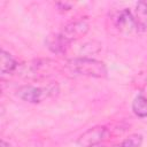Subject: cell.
I'll list each match as a JSON object with an SVG mask.
<instances>
[{
  "label": "cell",
  "instance_id": "cell-1",
  "mask_svg": "<svg viewBox=\"0 0 147 147\" xmlns=\"http://www.w3.org/2000/svg\"><path fill=\"white\" fill-rule=\"evenodd\" d=\"M68 69L75 75L93 77V78H105L108 74L107 65L105 62L92 59V57H75L68 61Z\"/></svg>",
  "mask_w": 147,
  "mask_h": 147
},
{
  "label": "cell",
  "instance_id": "cell-2",
  "mask_svg": "<svg viewBox=\"0 0 147 147\" xmlns=\"http://www.w3.org/2000/svg\"><path fill=\"white\" fill-rule=\"evenodd\" d=\"M59 92V87L55 84H49L47 86H32L25 85L17 90V96L29 103H39L47 98L55 95Z\"/></svg>",
  "mask_w": 147,
  "mask_h": 147
},
{
  "label": "cell",
  "instance_id": "cell-3",
  "mask_svg": "<svg viewBox=\"0 0 147 147\" xmlns=\"http://www.w3.org/2000/svg\"><path fill=\"white\" fill-rule=\"evenodd\" d=\"M107 129L101 125L93 126L85 131L77 140V144L80 147H94L103 141L107 137Z\"/></svg>",
  "mask_w": 147,
  "mask_h": 147
},
{
  "label": "cell",
  "instance_id": "cell-4",
  "mask_svg": "<svg viewBox=\"0 0 147 147\" xmlns=\"http://www.w3.org/2000/svg\"><path fill=\"white\" fill-rule=\"evenodd\" d=\"M87 31H88V23L85 20H79V21H75L65 25L60 33L68 41L72 42L74 40H77L84 37L87 33Z\"/></svg>",
  "mask_w": 147,
  "mask_h": 147
},
{
  "label": "cell",
  "instance_id": "cell-5",
  "mask_svg": "<svg viewBox=\"0 0 147 147\" xmlns=\"http://www.w3.org/2000/svg\"><path fill=\"white\" fill-rule=\"evenodd\" d=\"M115 24H116V26L118 28L119 31L125 32V33H129L132 30H136L133 13L127 8L122 9L115 18Z\"/></svg>",
  "mask_w": 147,
  "mask_h": 147
},
{
  "label": "cell",
  "instance_id": "cell-6",
  "mask_svg": "<svg viewBox=\"0 0 147 147\" xmlns=\"http://www.w3.org/2000/svg\"><path fill=\"white\" fill-rule=\"evenodd\" d=\"M70 41H68L60 32L59 33H54L47 37L46 39V45L49 48V51H52L53 53L56 54H63L67 52V49L70 46Z\"/></svg>",
  "mask_w": 147,
  "mask_h": 147
},
{
  "label": "cell",
  "instance_id": "cell-7",
  "mask_svg": "<svg viewBox=\"0 0 147 147\" xmlns=\"http://www.w3.org/2000/svg\"><path fill=\"white\" fill-rule=\"evenodd\" d=\"M133 18L137 31H144L147 29V0H142L137 3Z\"/></svg>",
  "mask_w": 147,
  "mask_h": 147
},
{
  "label": "cell",
  "instance_id": "cell-8",
  "mask_svg": "<svg viewBox=\"0 0 147 147\" xmlns=\"http://www.w3.org/2000/svg\"><path fill=\"white\" fill-rule=\"evenodd\" d=\"M16 68H17V62L14 59V56L10 53L2 49L1 54H0V71H1V74L2 75L11 74L15 71Z\"/></svg>",
  "mask_w": 147,
  "mask_h": 147
},
{
  "label": "cell",
  "instance_id": "cell-9",
  "mask_svg": "<svg viewBox=\"0 0 147 147\" xmlns=\"http://www.w3.org/2000/svg\"><path fill=\"white\" fill-rule=\"evenodd\" d=\"M132 111L136 116L144 118L147 117V98L142 94L137 95L132 101Z\"/></svg>",
  "mask_w": 147,
  "mask_h": 147
},
{
  "label": "cell",
  "instance_id": "cell-10",
  "mask_svg": "<svg viewBox=\"0 0 147 147\" xmlns=\"http://www.w3.org/2000/svg\"><path fill=\"white\" fill-rule=\"evenodd\" d=\"M142 144V136L139 133H133L124 139L119 145L116 147H141Z\"/></svg>",
  "mask_w": 147,
  "mask_h": 147
},
{
  "label": "cell",
  "instance_id": "cell-11",
  "mask_svg": "<svg viewBox=\"0 0 147 147\" xmlns=\"http://www.w3.org/2000/svg\"><path fill=\"white\" fill-rule=\"evenodd\" d=\"M100 48H101V45L99 42H95V41L86 42V44H84L82 46L80 55H83V57H88V55L98 53L100 51Z\"/></svg>",
  "mask_w": 147,
  "mask_h": 147
},
{
  "label": "cell",
  "instance_id": "cell-12",
  "mask_svg": "<svg viewBox=\"0 0 147 147\" xmlns=\"http://www.w3.org/2000/svg\"><path fill=\"white\" fill-rule=\"evenodd\" d=\"M56 5H57L59 7H61V8H60L61 10H64L63 8H65V10H69V9L71 8V5H70V3H67V2H65V3H64V2H59V3H56Z\"/></svg>",
  "mask_w": 147,
  "mask_h": 147
},
{
  "label": "cell",
  "instance_id": "cell-13",
  "mask_svg": "<svg viewBox=\"0 0 147 147\" xmlns=\"http://www.w3.org/2000/svg\"><path fill=\"white\" fill-rule=\"evenodd\" d=\"M0 147H15V146H13L10 142L6 141L5 139H1V142H0Z\"/></svg>",
  "mask_w": 147,
  "mask_h": 147
}]
</instances>
